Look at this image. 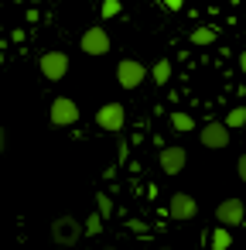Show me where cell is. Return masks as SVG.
I'll list each match as a JSON object with an SVG mask.
<instances>
[{
  "instance_id": "obj_1",
  "label": "cell",
  "mask_w": 246,
  "mask_h": 250,
  "mask_svg": "<svg viewBox=\"0 0 246 250\" xmlns=\"http://www.w3.org/2000/svg\"><path fill=\"white\" fill-rule=\"evenodd\" d=\"M79 236H86L82 219H76V216H58V219H52V243H55V247H76Z\"/></svg>"
},
{
  "instance_id": "obj_2",
  "label": "cell",
  "mask_w": 246,
  "mask_h": 250,
  "mask_svg": "<svg viewBox=\"0 0 246 250\" xmlns=\"http://www.w3.org/2000/svg\"><path fill=\"white\" fill-rule=\"evenodd\" d=\"M38 72H41L48 83H62V79L69 76V55H65V52H58V48L45 52V55L38 59Z\"/></svg>"
},
{
  "instance_id": "obj_3",
  "label": "cell",
  "mask_w": 246,
  "mask_h": 250,
  "mask_svg": "<svg viewBox=\"0 0 246 250\" xmlns=\"http://www.w3.org/2000/svg\"><path fill=\"white\" fill-rule=\"evenodd\" d=\"M147 76H151V69L144 65V62H137V59H123L120 65H116V83L123 86V89H137V86H144L147 83Z\"/></svg>"
},
{
  "instance_id": "obj_4",
  "label": "cell",
  "mask_w": 246,
  "mask_h": 250,
  "mask_svg": "<svg viewBox=\"0 0 246 250\" xmlns=\"http://www.w3.org/2000/svg\"><path fill=\"white\" fill-rule=\"evenodd\" d=\"M48 120H52V127H72V124H79V103L72 96H55L52 106H48Z\"/></svg>"
},
{
  "instance_id": "obj_5",
  "label": "cell",
  "mask_w": 246,
  "mask_h": 250,
  "mask_svg": "<svg viewBox=\"0 0 246 250\" xmlns=\"http://www.w3.org/2000/svg\"><path fill=\"white\" fill-rule=\"evenodd\" d=\"M96 127L106 134H120L127 127V106L123 103H103L96 110Z\"/></svg>"
},
{
  "instance_id": "obj_6",
  "label": "cell",
  "mask_w": 246,
  "mask_h": 250,
  "mask_svg": "<svg viewBox=\"0 0 246 250\" xmlns=\"http://www.w3.org/2000/svg\"><path fill=\"white\" fill-rule=\"evenodd\" d=\"M215 223L226 226V229H236L246 223V202L243 199H222L215 206Z\"/></svg>"
},
{
  "instance_id": "obj_7",
  "label": "cell",
  "mask_w": 246,
  "mask_h": 250,
  "mask_svg": "<svg viewBox=\"0 0 246 250\" xmlns=\"http://www.w3.org/2000/svg\"><path fill=\"white\" fill-rule=\"evenodd\" d=\"M157 165H161V171H164V175H181V171H185V165H188V151H185L181 144H168V147H161Z\"/></svg>"
},
{
  "instance_id": "obj_8",
  "label": "cell",
  "mask_w": 246,
  "mask_h": 250,
  "mask_svg": "<svg viewBox=\"0 0 246 250\" xmlns=\"http://www.w3.org/2000/svg\"><path fill=\"white\" fill-rule=\"evenodd\" d=\"M168 216H171L174 223H188V219L198 216V202H195L188 192H174V195L168 199Z\"/></svg>"
},
{
  "instance_id": "obj_9",
  "label": "cell",
  "mask_w": 246,
  "mask_h": 250,
  "mask_svg": "<svg viewBox=\"0 0 246 250\" xmlns=\"http://www.w3.org/2000/svg\"><path fill=\"white\" fill-rule=\"evenodd\" d=\"M229 134H232V130H229L226 124H215V120H212V124H205V127L198 130V141H202V147H208V151H222V147H229V141H232Z\"/></svg>"
},
{
  "instance_id": "obj_10",
  "label": "cell",
  "mask_w": 246,
  "mask_h": 250,
  "mask_svg": "<svg viewBox=\"0 0 246 250\" xmlns=\"http://www.w3.org/2000/svg\"><path fill=\"white\" fill-rule=\"evenodd\" d=\"M79 48H82V55H106V52H110V35H106V28H86L82 38H79Z\"/></svg>"
},
{
  "instance_id": "obj_11",
  "label": "cell",
  "mask_w": 246,
  "mask_h": 250,
  "mask_svg": "<svg viewBox=\"0 0 246 250\" xmlns=\"http://www.w3.org/2000/svg\"><path fill=\"white\" fill-rule=\"evenodd\" d=\"M171 130H174V134H191V130H195L191 113H185V110H171Z\"/></svg>"
},
{
  "instance_id": "obj_12",
  "label": "cell",
  "mask_w": 246,
  "mask_h": 250,
  "mask_svg": "<svg viewBox=\"0 0 246 250\" xmlns=\"http://www.w3.org/2000/svg\"><path fill=\"white\" fill-rule=\"evenodd\" d=\"M215 38H219V31H215V28H195V31L188 35V42H191L195 48H205V45H215Z\"/></svg>"
},
{
  "instance_id": "obj_13",
  "label": "cell",
  "mask_w": 246,
  "mask_h": 250,
  "mask_svg": "<svg viewBox=\"0 0 246 250\" xmlns=\"http://www.w3.org/2000/svg\"><path fill=\"white\" fill-rule=\"evenodd\" d=\"M171 72H174V65H171L168 59H157V62L151 65V79H154L157 86H164V83H171Z\"/></svg>"
},
{
  "instance_id": "obj_14",
  "label": "cell",
  "mask_w": 246,
  "mask_h": 250,
  "mask_svg": "<svg viewBox=\"0 0 246 250\" xmlns=\"http://www.w3.org/2000/svg\"><path fill=\"white\" fill-rule=\"evenodd\" d=\"M208 247H212V250H229V247H232V233H229L226 226H215V229L208 233Z\"/></svg>"
},
{
  "instance_id": "obj_15",
  "label": "cell",
  "mask_w": 246,
  "mask_h": 250,
  "mask_svg": "<svg viewBox=\"0 0 246 250\" xmlns=\"http://www.w3.org/2000/svg\"><path fill=\"white\" fill-rule=\"evenodd\" d=\"M82 229H86V236H99V233H103V216H99V212H89V216L82 219Z\"/></svg>"
},
{
  "instance_id": "obj_16",
  "label": "cell",
  "mask_w": 246,
  "mask_h": 250,
  "mask_svg": "<svg viewBox=\"0 0 246 250\" xmlns=\"http://www.w3.org/2000/svg\"><path fill=\"white\" fill-rule=\"evenodd\" d=\"M222 124H226L229 130H236V127H246V106H236V110H229Z\"/></svg>"
},
{
  "instance_id": "obj_17",
  "label": "cell",
  "mask_w": 246,
  "mask_h": 250,
  "mask_svg": "<svg viewBox=\"0 0 246 250\" xmlns=\"http://www.w3.org/2000/svg\"><path fill=\"white\" fill-rule=\"evenodd\" d=\"M99 14L110 21V18H120L123 14V0H103V4H99Z\"/></svg>"
},
{
  "instance_id": "obj_18",
  "label": "cell",
  "mask_w": 246,
  "mask_h": 250,
  "mask_svg": "<svg viewBox=\"0 0 246 250\" xmlns=\"http://www.w3.org/2000/svg\"><path fill=\"white\" fill-rule=\"evenodd\" d=\"M96 212H99L103 219H110V216H113V199H110L106 192H99V195H96Z\"/></svg>"
},
{
  "instance_id": "obj_19",
  "label": "cell",
  "mask_w": 246,
  "mask_h": 250,
  "mask_svg": "<svg viewBox=\"0 0 246 250\" xmlns=\"http://www.w3.org/2000/svg\"><path fill=\"white\" fill-rule=\"evenodd\" d=\"M236 175H239V182H246V154H239V161H236Z\"/></svg>"
},
{
  "instance_id": "obj_20",
  "label": "cell",
  "mask_w": 246,
  "mask_h": 250,
  "mask_svg": "<svg viewBox=\"0 0 246 250\" xmlns=\"http://www.w3.org/2000/svg\"><path fill=\"white\" fill-rule=\"evenodd\" d=\"M127 226H130V229H133V233H147V223H140V219H130V223H127Z\"/></svg>"
},
{
  "instance_id": "obj_21",
  "label": "cell",
  "mask_w": 246,
  "mask_h": 250,
  "mask_svg": "<svg viewBox=\"0 0 246 250\" xmlns=\"http://www.w3.org/2000/svg\"><path fill=\"white\" fill-rule=\"evenodd\" d=\"M161 4H164L168 11H181V7H185V0H161Z\"/></svg>"
},
{
  "instance_id": "obj_22",
  "label": "cell",
  "mask_w": 246,
  "mask_h": 250,
  "mask_svg": "<svg viewBox=\"0 0 246 250\" xmlns=\"http://www.w3.org/2000/svg\"><path fill=\"white\" fill-rule=\"evenodd\" d=\"M11 42L21 45V42H24V28H14V31H11Z\"/></svg>"
},
{
  "instance_id": "obj_23",
  "label": "cell",
  "mask_w": 246,
  "mask_h": 250,
  "mask_svg": "<svg viewBox=\"0 0 246 250\" xmlns=\"http://www.w3.org/2000/svg\"><path fill=\"white\" fill-rule=\"evenodd\" d=\"M7 151V130H4V124H0V154Z\"/></svg>"
},
{
  "instance_id": "obj_24",
  "label": "cell",
  "mask_w": 246,
  "mask_h": 250,
  "mask_svg": "<svg viewBox=\"0 0 246 250\" xmlns=\"http://www.w3.org/2000/svg\"><path fill=\"white\" fill-rule=\"evenodd\" d=\"M239 72H243V76H246V52H243V55H239Z\"/></svg>"
},
{
  "instance_id": "obj_25",
  "label": "cell",
  "mask_w": 246,
  "mask_h": 250,
  "mask_svg": "<svg viewBox=\"0 0 246 250\" xmlns=\"http://www.w3.org/2000/svg\"><path fill=\"white\" fill-rule=\"evenodd\" d=\"M154 250H171V247H164V243H161V247H154Z\"/></svg>"
},
{
  "instance_id": "obj_26",
  "label": "cell",
  "mask_w": 246,
  "mask_h": 250,
  "mask_svg": "<svg viewBox=\"0 0 246 250\" xmlns=\"http://www.w3.org/2000/svg\"><path fill=\"white\" fill-rule=\"evenodd\" d=\"M103 250H120V247H103Z\"/></svg>"
},
{
  "instance_id": "obj_27",
  "label": "cell",
  "mask_w": 246,
  "mask_h": 250,
  "mask_svg": "<svg viewBox=\"0 0 246 250\" xmlns=\"http://www.w3.org/2000/svg\"><path fill=\"white\" fill-rule=\"evenodd\" d=\"M243 21H246V11H243Z\"/></svg>"
},
{
  "instance_id": "obj_28",
  "label": "cell",
  "mask_w": 246,
  "mask_h": 250,
  "mask_svg": "<svg viewBox=\"0 0 246 250\" xmlns=\"http://www.w3.org/2000/svg\"><path fill=\"white\" fill-rule=\"evenodd\" d=\"M86 250H93V247H86Z\"/></svg>"
}]
</instances>
